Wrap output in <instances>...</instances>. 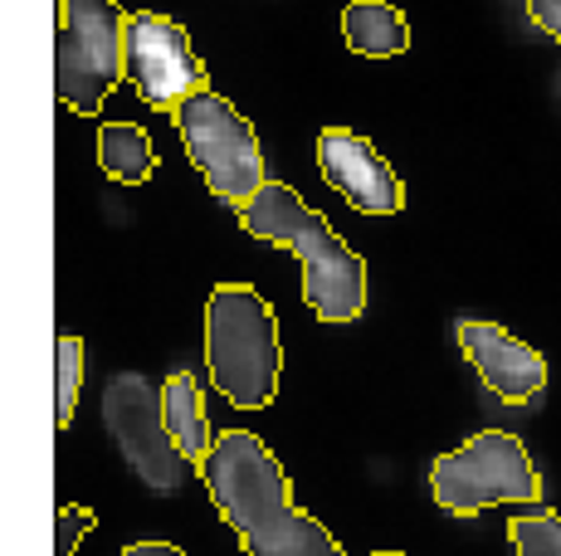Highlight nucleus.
I'll return each instance as SVG.
<instances>
[{"label": "nucleus", "instance_id": "15", "mask_svg": "<svg viewBox=\"0 0 561 556\" xmlns=\"http://www.w3.org/2000/svg\"><path fill=\"white\" fill-rule=\"evenodd\" d=\"M79 391H83V337H59V430L73 425Z\"/></svg>", "mask_w": 561, "mask_h": 556}, {"label": "nucleus", "instance_id": "14", "mask_svg": "<svg viewBox=\"0 0 561 556\" xmlns=\"http://www.w3.org/2000/svg\"><path fill=\"white\" fill-rule=\"evenodd\" d=\"M508 542L517 556H561V518L547 508L517 512L508 522Z\"/></svg>", "mask_w": 561, "mask_h": 556}, {"label": "nucleus", "instance_id": "9", "mask_svg": "<svg viewBox=\"0 0 561 556\" xmlns=\"http://www.w3.org/2000/svg\"><path fill=\"white\" fill-rule=\"evenodd\" d=\"M318 171L352 210L362 216H396L405 206V186L381 152L352 127H322L318 132Z\"/></svg>", "mask_w": 561, "mask_h": 556}, {"label": "nucleus", "instance_id": "10", "mask_svg": "<svg viewBox=\"0 0 561 556\" xmlns=\"http://www.w3.org/2000/svg\"><path fill=\"white\" fill-rule=\"evenodd\" d=\"M459 351L469 357V367L479 371V381L489 386L499 401L527 405L533 395H542L547 386V357L527 341H517L508 327L483 323V317H463L455 327Z\"/></svg>", "mask_w": 561, "mask_h": 556}, {"label": "nucleus", "instance_id": "19", "mask_svg": "<svg viewBox=\"0 0 561 556\" xmlns=\"http://www.w3.org/2000/svg\"><path fill=\"white\" fill-rule=\"evenodd\" d=\"M376 556H401V552H376Z\"/></svg>", "mask_w": 561, "mask_h": 556}, {"label": "nucleus", "instance_id": "6", "mask_svg": "<svg viewBox=\"0 0 561 556\" xmlns=\"http://www.w3.org/2000/svg\"><path fill=\"white\" fill-rule=\"evenodd\" d=\"M176 127H181V142H186V157L196 162L215 200L244 210L268 186L264 147H259L250 117L234 103H225L215 89H201L196 99L181 103Z\"/></svg>", "mask_w": 561, "mask_h": 556}, {"label": "nucleus", "instance_id": "3", "mask_svg": "<svg viewBox=\"0 0 561 556\" xmlns=\"http://www.w3.org/2000/svg\"><path fill=\"white\" fill-rule=\"evenodd\" d=\"M205 367L234 410H264L278 395V317L250 283H215L205 298Z\"/></svg>", "mask_w": 561, "mask_h": 556}, {"label": "nucleus", "instance_id": "7", "mask_svg": "<svg viewBox=\"0 0 561 556\" xmlns=\"http://www.w3.org/2000/svg\"><path fill=\"white\" fill-rule=\"evenodd\" d=\"M103 420H107V435L123 449L127 468H133L152 494L181 488V464H186V459L176 454V444H171V435H167L161 391H152V381H147L142 371H117V377L107 381Z\"/></svg>", "mask_w": 561, "mask_h": 556}, {"label": "nucleus", "instance_id": "13", "mask_svg": "<svg viewBox=\"0 0 561 556\" xmlns=\"http://www.w3.org/2000/svg\"><path fill=\"white\" fill-rule=\"evenodd\" d=\"M99 162L117 186H142V181H152V171H157L152 137H147L137 123H103L99 127Z\"/></svg>", "mask_w": 561, "mask_h": 556}, {"label": "nucleus", "instance_id": "2", "mask_svg": "<svg viewBox=\"0 0 561 556\" xmlns=\"http://www.w3.org/2000/svg\"><path fill=\"white\" fill-rule=\"evenodd\" d=\"M240 224L254 240L288 250L304 269V303L322 323H352L366 308V259L332 230L318 210L284 181H268L264 190L240 210Z\"/></svg>", "mask_w": 561, "mask_h": 556}, {"label": "nucleus", "instance_id": "4", "mask_svg": "<svg viewBox=\"0 0 561 556\" xmlns=\"http://www.w3.org/2000/svg\"><path fill=\"white\" fill-rule=\"evenodd\" d=\"M127 79V10L113 0H59L54 89L59 103L99 117L107 93Z\"/></svg>", "mask_w": 561, "mask_h": 556}, {"label": "nucleus", "instance_id": "16", "mask_svg": "<svg viewBox=\"0 0 561 556\" xmlns=\"http://www.w3.org/2000/svg\"><path fill=\"white\" fill-rule=\"evenodd\" d=\"M93 528H99V512L79 508V502H73V508H64L59 512V552H54V556H73V552H79V542L89 537Z\"/></svg>", "mask_w": 561, "mask_h": 556}, {"label": "nucleus", "instance_id": "11", "mask_svg": "<svg viewBox=\"0 0 561 556\" xmlns=\"http://www.w3.org/2000/svg\"><path fill=\"white\" fill-rule=\"evenodd\" d=\"M161 415H167V435H171V444H176V454L201 474L205 454L215 449V435H210V420H205L201 381L191 377V371H171V377L161 381Z\"/></svg>", "mask_w": 561, "mask_h": 556}, {"label": "nucleus", "instance_id": "18", "mask_svg": "<svg viewBox=\"0 0 561 556\" xmlns=\"http://www.w3.org/2000/svg\"><path fill=\"white\" fill-rule=\"evenodd\" d=\"M123 556H186V552L171 547V542H127Z\"/></svg>", "mask_w": 561, "mask_h": 556}, {"label": "nucleus", "instance_id": "1", "mask_svg": "<svg viewBox=\"0 0 561 556\" xmlns=\"http://www.w3.org/2000/svg\"><path fill=\"white\" fill-rule=\"evenodd\" d=\"M215 512L250 556H347L312 512L288 498V474L250 430H220L201 464Z\"/></svg>", "mask_w": 561, "mask_h": 556}, {"label": "nucleus", "instance_id": "12", "mask_svg": "<svg viewBox=\"0 0 561 556\" xmlns=\"http://www.w3.org/2000/svg\"><path fill=\"white\" fill-rule=\"evenodd\" d=\"M342 39H347L352 55L396 59L410 49V20L386 0H352L342 10Z\"/></svg>", "mask_w": 561, "mask_h": 556}, {"label": "nucleus", "instance_id": "5", "mask_svg": "<svg viewBox=\"0 0 561 556\" xmlns=\"http://www.w3.org/2000/svg\"><path fill=\"white\" fill-rule=\"evenodd\" d=\"M430 494L455 518H479L493 502H542V478L517 435L483 430L430 464Z\"/></svg>", "mask_w": 561, "mask_h": 556}, {"label": "nucleus", "instance_id": "8", "mask_svg": "<svg viewBox=\"0 0 561 556\" xmlns=\"http://www.w3.org/2000/svg\"><path fill=\"white\" fill-rule=\"evenodd\" d=\"M127 79L137 83L142 103L152 113H176L186 99H196L205 83V63L191 49L186 25L157 10L127 15Z\"/></svg>", "mask_w": 561, "mask_h": 556}, {"label": "nucleus", "instance_id": "17", "mask_svg": "<svg viewBox=\"0 0 561 556\" xmlns=\"http://www.w3.org/2000/svg\"><path fill=\"white\" fill-rule=\"evenodd\" d=\"M523 5H527V20H533L547 39H561V0H523Z\"/></svg>", "mask_w": 561, "mask_h": 556}]
</instances>
